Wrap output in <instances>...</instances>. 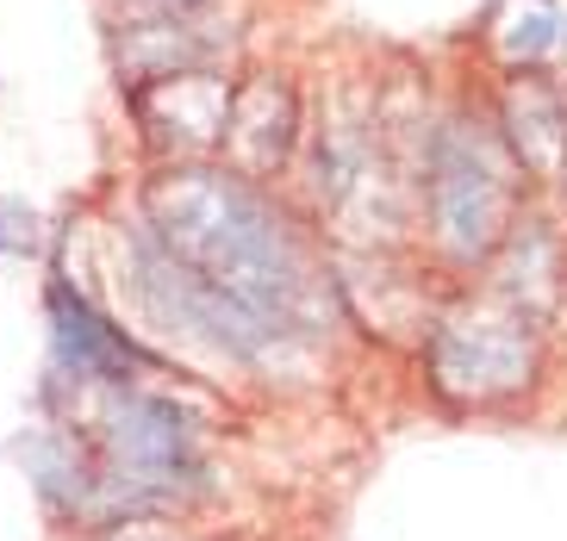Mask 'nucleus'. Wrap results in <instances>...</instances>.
<instances>
[{
  "mask_svg": "<svg viewBox=\"0 0 567 541\" xmlns=\"http://www.w3.org/2000/svg\"><path fill=\"white\" fill-rule=\"evenodd\" d=\"M132 280L168 330L237 361L268 355L312 324V262L287 218L213 168H175L156 180Z\"/></svg>",
  "mask_w": 567,
  "mask_h": 541,
  "instance_id": "f257e3e1",
  "label": "nucleus"
},
{
  "mask_svg": "<svg viewBox=\"0 0 567 541\" xmlns=\"http://www.w3.org/2000/svg\"><path fill=\"white\" fill-rule=\"evenodd\" d=\"M106 455H113V479L132 492H175L182 479H194V429L168 398L125 393L106 410Z\"/></svg>",
  "mask_w": 567,
  "mask_h": 541,
  "instance_id": "f03ea898",
  "label": "nucleus"
},
{
  "mask_svg": "<svg viewBox=\"0 0 567 541\" xmlns=\"http://www.w3.org/2000/svg\"><path fill=\"white\" fill-rule=\"evenodd\" d=\"M431 199H436V230L450 237L462 256L486 249L499 237V212H505V180L493 168L481 144L443 137L431 163Z\"/></svg>",
  "mask_w": 567,
  "mask_h": 541,
  "instance_id": "7ed1b4c3",
  "label": "nucleus"
},
{
  "mask_svg": "<svg viewBox=\"0 0 567 541\" xmlns=\"http://www.w3.org/2000/svg\"><path fill=\"white\" fill-rule=\"evenodd\" d=\"M51 330H56V355H63L69 374H87V379H125L132 367V343L106 324L82 293H69L63 280L51 287Z\"/></svg>",
  "mask_w": 567,
  "mask_h": 541,
  "instance_id": "20e7f679",
  "label": "nucleus"
},
{
  "mask_svg": "<svg viewBox=\"0 0 567 541\" xmlns=\"http://www.w3.org/2000/svg\"><path fill=\"white\" fill-rule=\"evenodd\" d=\"M32 243H38V212L25 199L0 194V256H25Z\"/></svg>",
  "mask_w": 567,
  "mask_h": 541,
  "instance_id": "39448f33",
  "label": "nucleus"
},
{
  "mask_svg": "<svg viewBox=\"0 0 567 541\" xmlns=\"http://www.w3.org/2000/svg\"><path fill=\"white\" fill-rule=\"evenodd\" d=\"M151 7H187V0H151Z\"/></svg>",
  "mask_w": 567,
  "mask_h": 541,
  "instance_id": "423d86ee",
  "label": "nucleus"
}]
</instances>
